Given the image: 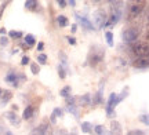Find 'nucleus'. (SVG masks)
<instances>
[{
    "mask_svg": "<svg viewBox=\"0 0 149 135\" xmlns=\"http://www.w3.org/2000/svg\"><path fill=\"white\" fill-rule=\"evenodd\" d=\"M50 121H51V123H53V124H55V123H57V116H55V114H51V116H50Z\"/></svg>",
    "mask_w": 149,
    "mask_h": 135,
    "instance_id": "33",
    "label": "nucleus"
},
{
    "mask_svg": "<svg viewBox=\"0 0 149 135\" xmlns=\"http://www.w3.org/2000/svg\"><path fill=\"white\" fill-rule=\"evenodd\" d=\"M122 39L124 43H134L138 39V30L135 28H128L122 33Z\"/></svg>",
    "mask_w": 149,
    "mask_h": 135,
    "instance_id": "2",
    "label": "nucleus"
},
{
    "mask_svg": "<svg viewBox=\"0 0 149 135\" xmlns=\"http://www.w3.org/2000/svg\"><path fill=\"white\" fill-rule=\"evenodd\" d=\"M76 18H77V21L81 24V26L86 28V29H88V30H94V26H93V24H91L86 17L80 15V14H76Z\"/></svg>",
    "mask_w": 149,
    "mask_h": 135,
    "instance_id": "6",
    "label": "nucleus"
},
{
    "mask_svg": "<svg viewBox=\"0 0 149 135\" xmlns=\"http://www.w3.org/2000/svg\"><path fill=\"white\" fill-rule=\"evenodd\" d=\"M139 121L144 123L145 125H149V114H142V116H139Z\"/></svg>",
    "mask_w": 149,
    "mask_h": 135,
    "instance_id": "22",
    "label": "nucleus"
},
{
    "mask_svg": "<svg viewBox=\"0 0 149 135\" xmlns=\"http://www.w3.org/2000/svg\"><path fill=\"white\" fill-rule=\"evenodd\" d=\"M6 81L13 83V86H14V87H18V80H17V75H15V73H8V75L6 76Z\"/></svg>",
    "mask_w": 149,
    "mask_h": 135,
    "instance_id": "10",
    "label": "nucleus"
},
{
    "mask_svg": "<svg viewBox=\"0 0 149 135\" xmlns=\"http://www.w3.org/2000/svg\"><path fill=\"white\" fill-rule=\"evenodd\" d=\"M68 110H69V112H70L72 114H74L76 117L79 116V110H77V109L74 108V105H72V106H68Z\"/></svg>",
    "mask_w": 149,
    "mask_h": 135,
    "instance_id": "26",
    "label": "nucleus"
},
{
    "mask_svg": "<svg viewBox=\"0 0 149 135\" xmlns=\"http://www.w3.org/2000/svg\"><path fill=\"white\" fill-rule=\"evenodd\" d=\"M8 35H10V37H13V39H21L22 37V33L21 32H14V30H11Z\"/></svg>",
    "mask_w": 149,
    "mask_h": 135,
    "instance_id": "25",
    "label": "nucleus"
},
{
    "mask_svg": "<svg viewBox=\"0 0 149 135\" xmlns=\"http://www.w3.org/2000/svg\"><path fill=\"white\" fill-rule=\"evenodd\" d=\"M81 131L86 132V134H91V132H93V125H91V123H88V121L81 123Z\"/></svg>",
    "mask_w": 149,
    "mask_h": 135,
    "instance_id": "13",
    "label": "nucleus"
},
{
    "mask_svg": "<svg viewBox=\"0 0 149 135\" xmlns=\"http://www.w3.org/2000/svg\"><path fill=\"white\" fill-rule=\"evenodd\" d=\"M13 98V92L11 91H4L3 92V97H1V103H7Z\"/></svg>",
    "mask_w": 149,
    "mask_h": 135,
    "instance_id": "17",
    "label": "nucleus"
},
{
    "mask_svg": "<svg viewBox=\"0 0 149 135\" xmlns=\"http://www.w3.org/2000/svg\"><path fill=\"white\" fill-rule=\"evenodd\" d=\"M95 128V132H97V135H111V131H108L104 125H97V127H94Z\"/></svg>",
    "mask_w": 149,
    "mask_h": 135,
    "instance_id": "11",
    "label": "nucleus"
},
{
    "mask_svg": "<svg viewBox=\"0 0 149 135\" xmlns=\"http://www.w3.org/2000/svg\"><path fill=\"white\" fill-rule=\"evenodd\" d=\"M3 92H4V91H3V90L0 88V99H1V94H3Z\"/></svg>",
    "mask_w": 149,
    "mask_h": 135,
    "instance_id": "40",
    "label": "nucleus"
},
{
    "mask_svg": "<svg viewBox=\"0 0 149 135\" xmlns=\"http://www.w3.org/2000/svg\"><path fill=\"white\" fill-rule=\"evenodd\" d=\"M58 75H59V77H61V79H65V77H66V73H65V70H64V68H62V65L58 66Z\"/></svg>",
    "mask_w": 149,
    "mask_h": 135,
    "instance_id": "27",
    "label": "nucleus"
},
{
    "mask_svg": "<svg viewBox=\"0 0 149 135\" xmlns=\"http://www.w3.org/2000/svg\"><path fill=\"white\" fill-rule=\"evenodd\" d=\"M0 33H1V35H4V33H6V29H0Z\"/></svg>",
    "mask_w": 149,
    "mask_h": 135,
    "instance_id": "38",
    "label": "nucleus"
},
{
    "mask_svg": "<svg viewBox=\"0 0 149 135\" xmlns=\"http://www.w3.org/2000/svg\"><path fill=\"white\" fill-rule=\"evenodd\" d=\"M31 70H32L33 75H37V73L40 72V68H39L37 64H31Z\"/></svg>",
    "mask_w": 149,
    "mask_h": 135,
    "instance_id": "24",
    "label": "nucleus"
},
{
    "mask_svg": "<svg viewBox=\"0 0 149 135\" xmlns=\"http://www.w3.org/2000/svg\"><path fill=\"white\" fill-rule=\"evenodd\" d=\"M142 4H134L130 7V11H131V15H138L139 12L142 11Z\"/></svg>",
    "mask_w": 149,
    "mask_h": 135,
    "instance_id": "12",
    "label": "nucleus"
},
{
    "mask_svg": "<svg viewBox=\"0 0 149 135\" xmlns=\"http://www.w3.org/2000/svg\"><path fill=\"white\" fill-rule=\"evenodd\" d=\"M117 94L115 92H112L111 95H109V99H108V105H107V114L108 116H113L115 114V106L117 105Z\"/></svg>",
    "mask_w": 149,
    "mask_h": 135,
    "instance_id": "4",
    "label": "nucleus"
},
{
    "mask_svg": "<svg viewBox=\"0 0 149 135\" xmlns=\"http://www.w3.org/2000/svg\"><path fill=\"white\" fill-rule=\"evenodd\" d=\"M102 102V87H101V90L97 92L95 94V98H94V103H101Z\"/></svg>",
    "mask_w": 149,
    "mask_h": 135,
    "instance_id": "21",
    "label": "nucleus"
},
{
    "mask_svg": "<svg viewBox=\"0 0 149 135\" xmlns=\"http://www.w3.org/2000/svg\"><path fill=\"white\" fill-rule=\"evenodd\" d=\"M0 44H1V46H7V44H8V39L3 36V37L0 39Z\"/></svg>",
    "mask_w": 149,
    "mask_h": 135,
    "instance_id": "30",
    "label": "nucleus"
},
{
    "mask_svg": "<svg viewBox=\"0 0 149 135\" xmlns=\"http://www.w3.org/2000/svg\"><path fill=\"white\" fill-rule=\"evenodd\" d=\"M70 30H72V32H76V30H77V25H76V24H73V25H72V29H70Z\"/></svg>",
    "mask_w": 149,
    "mask_h": 135,
    "instance_id": "36",
    "label": "nucleus"
},
{
    "mask_svg": "<svg viewBox=\"0 0 149 135\" xmlns=\"http://www.w3.org/2000/svg\"><path fill=\"white\" fill-rule=\"evenodd\" d=\"M68 42H69L70 46H74V44H76V39H73V37H68Z\"/></svg>",
    "mask_w": 149,
    "mask_h": 135,
    "instance_id": "34",
    "label": "nucleus"
},
{
    "mask_svg": "<svg viewBox=\"0 0 149 135\" xmlns=\"http://www.w3.org/2000/svg\"><path fill=\"white\" fill-rule=\"evenodd\" d=\"M66 4H68V1H65V0H58V6L61 7V8H64Z\"/></svg>",
    "mask_w": 149,
    "mask_h": 135,
    "instance_id": "31",
    "label": "nucleus"
},
{
    "mask_svg": "<svg viewBox=\"0 0 149 135\" xmlns=\"http://www.w3.org/2000/svg\"><path fill=\"white\" fill-rule=\"evenodd\" d=\"M69 135H77V134H76V132H70Z\"/></svg>",
    "mask_w": 149,
    "mask_h": 135,
    "instance_id": "41",
    "label": "nucleus"
},
{
    "mask_svg": "<svg viewBox=\"0 0 149 135\" xmlns=\"http://www.w3.org/2000/svg\"><path fill=\"white\" fill-rule=\"evenodd\" d=\"M21 64L22 65H28V64H29V58H28V57H22Z\"/></svg>",
    "mask_w": 149,
    "mask_h": 135,
    "instance_id": "32",
    "label": "nucleus"
},
{
    "mask_svg": "<svg viewBox=\"0 0 149 135\" xmlns=\"http://www.w3.org/2000/svg\"><path fill=\"white\" fill-rule=\"evenodd\" d=\"M43 48H44V44H43V43L37 44V50H39V51H43Z\"/></svg>",
    "mask_w": 149,
    "mask_h": 135,
    "instance_id": "35",
    "label": "nucleus"
},
{
    "mask_svg": "<svg viewBox=\"0 0 149 135\" xmlns=\"http://www.w3.org/2000/svg\"><path fill=\"white\" fill-rule=\"evenodd\" d=\"M25 43L32 47V46H35V43H36V39H35L33 35H26V36H25Z\"/></svg>",
    "mask_w": 149,
    "mask_h": 135,
    "instance_id": "18",
    "label": "nucleus"
},
{
    "mask_svg": "<svg viewBox=\"0 0 149 135\" xmlns=\"http://www.w3.org/2000/svg\"><path fill=\"white\" fill-rule=\"evenodd\" d=\"M105 39H107V43L109 47H112L113 46V33L112 32H107L105 33Z\"/></svg>",
    "mask_w": 149,
    "mask_h": 135,
    "instance_id": "19",
    "label": "nucleus"
},
{
    "mask_svg": "<svg viewBox=\"0 0 149 135\" xmlns=\"http://www.w3.org/2000/svg\"><path fill=\"white\" fill-rule=\"evenodd\" d=\"M54 114H55V116H59V117H62V116H64V112H62L59 108H55L54 109Z\"/></svg>",
    "mask_w": 149,
    "mask_h": 135,
    "instance_id": "29",
    "label": "nucleus"
},
{
    "mask_svg": "<svg viewBox=\"0 0 149 135\" xmlns=\"http://www.w3.org/2000/svg\"><path fill=\"white\" fill-rule=\"evenodd\" d=\"M6 117L8 119V121H10L13 125H19V123H21V121H19V117H18L14 112H7V113H6Z\"/></svg>",
    "mask_w": 149,
    "mask_h": 135,
    "instance_id": "8",
    "label": "nucleus"
},
{
    "mask_svg": "<svg viewBox=\"0 0 149 135\" xmlns=\"http://www.w3.org/2000/svg\"><path fill=\"white\" fill-rule=\"evenodd\" d=\"M80 106H88L91 103V95L90 94H86V95H81L79 99Z\"/></svg>",
    "mask_w": 149,
    "mask_h": 135,
    "instance_id": "9",
    "label": "nucleus"
},
{
    "mask_svg": "<svg viewBox=\"0 0 149 135\" xmlns=\"http://www.w3.org/2000/svg\"><path fill=\"white\" fill-rule=\"evenodd\" d=\"M131 50H133V54L137 55V58H142L149 54V46L146 43H135Z\"/></svg>",
    "mask_w": 149,
    "mask_h": 135,
    "instance_id": "1",
    "label": "nucleus"
},
{
    "mask_svg": "<svg viewBox=\"0 0 149 135\" xmlns=\"http://www.w3.org/2000/svg\"><path fill=\"white\" fill-rule=\"evenodd\" d=\"M111 135H122V125L119 121H112L111 123Z\"/></svg>",
    "mask_w": 149,
    "mask_h": 135,
    "instance_id": "7",
    "label": "nucleus"
},
{
    "mask_svg": "<svg viewBox=\"0 0 149 135\" xmlns=\"http://www.w3.org/2000/svg\"><path fill=\"white\" fill-rule=\"evenodd\" d=\"M6 135H13V132H11V131H7V132H6Z\"/></svg>",
    "mask_w": 149,
    "mask_h": 135,
    "instance_id": "39",
    "label": "nucleus"
},
{
    "mask_svg": "<svg viewBox=\"0 0 149 135\" xmlns=\"http://www.w3.org/2000/svg\"><path fill=\"white\" fill-rule=\"evenodd\" d=\"M32 116H33V108H32V106H26V108H25V110H24V119L29 120Z\"/></svg>",
    "mask_w": 149,
    "mask_h": 135,
    "instance_id": "15",
    "label": "nucleus"
},
{
    "mask_svg": "<svg viewBox=\"0 0 149 135\" xmlns=\"http://www.w3.org/2000/svg\"><path fill=\"white\" fill-rule=\"evenodd\" d=\"M57 21H58L59 28H65V26H68V24H69V21H68V18H66L65 15H59L58 18H57Z\"/></svg>",
    "mask_w": 149,
    "mask_h": 135,
    "instance_id": "14",
    "label": "nucleus"
},
{
    "mask_svg": "<svg viewBox=\"0 0 149 135\" xmlns=\"http://www.w3.org/2000/svg\"><path fill=\"white\" fill-rule=\"evenodd\" d=\"M59 94H61V97L62 98H68V97H70V87H65V88H62V90H61V92H59Z\"/></svg>",
    "mask_w": 149,
    "mask_h": 135,
    "instance_id": "20",
    "label": "nucleus"
},
{
    "mask_svg": "<svg viewBox=\"0 0 149 135\" xmlns=\"http://www.w3.org/2000/svg\"><path fill=\"white\" fill-rule=\"evenodd\" d=\"M68 4H70V6H76V1H73V0H70V1H68Z\"/></svg>",
    "mask_w": 149,
    "mask_h": 135,
    "instance_id": "37",
    "label": "nucleus"
},
{
    "mask_svg": "<svg viewBox=\"0 0 149 135\" xmlns=\"http://www.w3.org/2000/svg\"><path fill=\"white\" fill-rule=\"evenodd\" d=\"M37 1H35V0H28V1H25V7H26L28 10H36L37 7Z\"/></svg>",
    "mask_w": 149,
    "mask_h": 135,
    "instance_id": "16",
    "label": "nucleus"
},
{
    "mask_svg": "<svg viewBox=\"0 0 149 135\" xmlns=\"http://www.w3.org/2000/svg\"><path fill=\"white\" fill-rule=\"evenodd\" d=\"M94 21H95V25L97 28H102L105 26V24H107L108 18H107V14H105V11L102 10H97L94 12Z\"/></svg>",
    "mask_w": 149,
    "mask_h": 135,
    "instance_id": "3",
    "label": "nucleus"
},
{
    "mask_svg": "<svg viewBox=\"0 0 149 135\" xmlns=\"http://www.w3.org/2000/svg\"><path fill=\"white\" fill-rule=\"evenodd\" d=\"M37 61L40 62V64H47V55L46 54H39V57H37Z\"/></svg>",
    "mask_w": 149,
    "mask_h": 135,
    "instance_id": "23",
    "label": "nucleus"
},
{
    "mask_svg": "<svg viewBox=\"0 0 149 135\" xmlns=\"http://www.w3.org/2000/svg\"><path fill=\"white\" fill-rule=\"evenodd\" d=\"M127 135H145V134H144V131H141V130H133V131H128Z\"/></svg>",
    "mask_w": 149,
    "mask_h": 135,
    "instance_id": "28",
    "label": "nucleus"
},
{
    "mask_svg": "<svg viewBox=\"0 0 149 135\" xmlns=\"http://www.w3.org/2000/svg\"><path fill=\"white\" fill-rule=\"evenodd\" d=\"M133 65L137 69H146V68H149V54L146 57H142V58H137L133 62Z\"/></svg>",
    "mask_w": 149,
    "mask_h": 135,
    "instance_id": "5",
    "label": "nucleus"
}]
</instances>
